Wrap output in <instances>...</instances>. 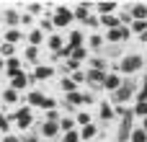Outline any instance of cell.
Masks as SVG:
<instances>
[{
	"label": "cell",
	"mask_w": 147,
	"mask_h": 142,
	"mask_svg": "<svg viewBox=\"0 0 147 142\" xmlns=\"http://www.w3.org/2000/svg\"><path fill=\"white\" fill-rule=\"evenodd\" d=\"M137 91H140V83H137L134 78H124L121 88L111 93V103H114V106H121V103H124V106H129V101L137 96Z\"/></svg>",
	"instance_id": "cell-1"
},
{
	"label": "cell",
	"mask_w": 147,
	"mask_h": 142,
	"mask_svg": "<svg viewBox=\"0 0 147 142\" xmlns=\"http://www.w3.org/2000/svg\"><path fill=\"white\" fill-rule=\"evenodd\" d=\"M119 72H121L124 78H132V75H137V72H145V57L137 54V52L124 54V57L119 60Z\"/></svg>",
	"instance_id": "cell-2"
},
{
	"label": "cell",
	"mask_w": 147,
	"mask_h": 142,
	"mask_svg": "<svg viewBox=\"0 0 147 142\" xmlns=\"http://www.w3.org/2000/svg\"><path fill=\"white\" fill-rule=\"evenodd\" d=\"M10 116V122L16 124V129L23 135V132H28V129H34V109L31 106H21V109H16L13 114H8Z\"/></svg>",
	"instance_id": "cell-3"
},
{
	"label": "cell",
	"mask_w": 147,
	"mask_h": 142,
	"mask_svg": "<svg viewBox=\"0 0 147 142\" xmlns=\"http://www.w3.org/2000/svg\"><path fill=\"white\" fill-rule=\"evenodd\" d=\"M52 21H54L57 31H62V28H67V26H72V23H75V13H72V8H70V5L57 3V5H54V10H52Z\"/></svg>",
	"instance_id": "cell-4"
},
{
	"label": "cell",
	"mask_w": 147,
	"mask_h": 142,
	"mask_svg": "<svg viewBox=\"0 0 147 142\" xmlns=\"http://www.w3.org/2000/svg\"><path fill=\"white\" fill-rule=\"evenodd\" d=\"M36 129H39V135H41V140H59L62 137V129H59V124H54V122H44V119H39L36 122Z\"/></svg>",
	"instance_id": "cell-5"
},
{
	"label": "cell",
	"mask_w": 147,
	"mask_h": 142,
	"mask_svg": "<svg viewBox=\"0 0 147 142\" xmlns=\"http://www.w3.org/2000/svg\"><path fill=\"white\" fill-rule=\"evenodd\" d=\"M21 16H23V10H18V8H5L3 13H0V23L3 26H8V28H21Z\"/></svg>",
	"instance_id": "cell-6"
},
{
	"label": "cell",
	"mask_w": 147,
	"mask_h": 142,
	"mask_svg": "<svg viewBox=\"0 0 147 142\" xmlns=\"http://www.w3.org/2000/svg\"><path fill=\"white\" fill-rule=\"evenodd\" d=\"M129 36H132L129 26H116L114 31H103V39H106V44H124Z\"/></svg>",
	"instance_id": "cell-7"
},
{
	"label": "cell",
	"mask_w": 147,
	"mask_h": 142,
	"mask_svg": "<svg viewBox=\"0 0 147 142\" xmlns=\"http://www.w3.org/2000/svg\"><path fill=\"white\" fill-rule=\"evenodd\" d=\"M109 72H101V70H88L85 67V85L90 91H103V80H106Z\"/></svg>",
	"instance_id": "cell-8"
},
{
	"label": "cell",
	"mask_w": 147,
	"mask_h": 142,
	"mask_svg": "<svg viewBox=\"0 0 147 142\" xmlns=\"http://www.w3.org/2000/svg\"><path fill=\"white\" fill-rule=\"evenodd\" d=\"M96 8V3H90V0H83V3H75V8H72V13H75V21H80L83 26H85V21L90 18V10Z\"/></svg>",
	"instance_id": "cell-9"
},
{
	"label": "cell",
	"mask_w": 147,
	"mask_h": 142,
	"mask_svg": "<svg viewBox=\"0 0 147 142\" xmlns=\"http://www.w3.org/2000/svg\"><path fill=\"white\" fill-rule=\"evenodd\" d=\"M26 62H23V57L18 54V57H13V60H5V75L13 80V78H18L21 72H26V67H23Z\"/></svg>",
	"instance_id": "cell-10"
},
{
	"label": "cell",
	"mask_w": 147,
	"mask_h": 142,
	"mask_svg": "<svg viewBox=\"0 0 147 142\" xmlns=\"http://www.w3.org/2000/svg\"><path fill=\"white\" fill-rule=\"evenodd\" d=\"M31 75H34V80H36V83H44V80H49V78H54V75H57V67H54V65H44V62H41V65H36V67L31 70Z\"/></svg>",
	"instance_id": "cell-11"
},
{
	"label": "cell",
	"mask_w": 147,
	"mask_h": 142,
	"mask_svg": "<svg viewBox=\"0 0 147 142\" xmlns=\"http://www.w3.org/2000/svg\"><path fill=\"white\" fill-rule=\"evenodd\" d=\"M21 57H23V62H26L31 70H34L36 65H41V49H39V47H28V44H26Z\"/></svg>",
	"instance_id": "cell-12"
},
{
	"label": "cell",
	"mask_w": 147,
	"mask_h": 142,
	"mask_svg": "<svg viewBox=\"0 0 147 142\" xmlns=\"http://www.w3.org/2000/svg\"><path fill=\"white\" fill-rule=\"evenodd\" d=\"M26 44H28V47H39V49H41V47L47 44V34H44V31L36 26V28L26 31Z\"/></svg>",
	"instance_id": "cell-13"
},
{
	"label": "cell",
	"mask_w": 147,
	"mask_h": 142,
	"mask_svg": "<svg viewBox=\"0 0 147 142\" xmlns=\"http://www.w3.org/2000/svg\"><path fill=\"white\" fill-rule=\"evenodd\" d=\"M31 85H36V80H34V75H31V72H21L18 78H13V80H10V88H13V91H18V93H21L23 88H31Z\"/></svg>",
	"instance_id": "cell-14"
},
{
	"label": "cell",
	"mask_w": 147,
	"mask_h": 142,
	"mask_svg": "<svg viewBox=\"0 0 147 142\" xmlns=\"http://www.w3.org/2000/svg\"><path fill=\"white\" fill-rule=\"evenodd\" d=\"M67 44V36H62V31H57V34H52V36H47V49L54 54V52H62V47Z\"/></svg>",
	"instance_id": "cell-15"
},
{
	"label": "cell",
	"mask_w": 147,
	"mask_h": 142,
	"mask_svg": "<svg viewBox=\"0 0 147 142\" xmlns=\"http://www.w3.org/2000/svg\"><path fill=\"white\" fill-rule=\"evenodd\" d=\"M98 119H101L103 124H109V122L116 119V111H114V103H111V101H101V103H98Z\"/></svg>",
	"instance_id": "cell-16"
},
{
	"label": "cell",
	"mask_w": 147,
	"mask_h": 142,
	"mask_svg": "<svg viewBox=\"0 0 147 142\" xmlns=\"http://www.w3.org/2000/svg\"><path fill=\"white\" fill-rule=\"evenodd\" d=\"M119 5L121 3H116V0H101V3H96V10H98V16H116Z\"/></svg>",
	"instance_id": "cell-17"
},
{
	"label": "cell",
	"mask_w": 147,
	"mask_h": 142,
	"mask_svg": "<svg viewBox=\"0 0 147 142\" xmlns=\"http://www.w3.org/2000/svg\"><path fill=\"white\" fill-rule=\"evenodd\" d=\"M88 49L96 52V54H103V49H106V39H103V34L93 31V34L88 36Z\"/></svg>",
	"instance_id": "cell-18"
},
{
	"label": "cell",
	"mask_w": 147,
	"mask_h": 142,
	"mask_svg": "<svg viewBox=\"0 0 147 142\" xmlns=\"http://www.w3.org/2000/svg\"><path fill=\"white\" fill-rule=\"evenodd\" d=\"M134 122H119V129H116V142H129L132 140V132H134Z\"/></svg>",
	"instance_id": "cell-19"
},
{
	"label": "cell",
	"mask_w": 147,
	"mask_h": 142,
	"mask_svg": "<svg viewBox=\"0 0 147 142\" xmlns=\"http://www.w3.org/2000/svg\"><path fill=\"white\" fill-rule=\"evenodd\" d=\"M3 41L18 47L21 41H26V34H23V28H5V31H3Z\"/></svg>",
	"instance_id": "cell-20"
},
{
	"label": "cell",
	"mask_w": 147,
	"mask_h": 142,
	"mask_svg": "<svg viewBox=\"0 0 147 142\" xmlns=\"http://www.w3.org/2000/svg\"><path fill=\"white\" fill-rule=\"evenodd\" d=\"M67 44H72V47H88V36L83 34V28H70L67 31Z\"/></svg>",
	"instance_id": "cell-21"
},
{
	"label": "cell",
	"mask_w": 147,
	"mask_h": 142,
	"mask_svg": "<svg viewBox=\"0 0 147 142\" xmlns=\"http://www.w3.org/2000/svg\"><path fill=\"white\" fill-rule=\"evenodd\" d=\"M88 70H101V72H109V67H111V62L103 57V54H93L90 60H88V65H85Z\"/></svg>",
	"instance_id": "cell-22"
},
{
	"label": "cell",
	"mask_w": 147,
	"mask_h": 142,
	"mask_svg": "<svg viewBox=\"0 0 147 142\" xmlns=\"http://www.w3.org/2000/svg\"><path fill=\"white\" fill-rule=\"evenodd\" d=\"M121 83H124V75H119V72H109V75H106V80H103V91L114 93V91H119V88H121Z\"/></svg>",
	"instance_id": "cell-23"
},
{
	"label": "cell",
	"mask_w": 147,
	"mask_h": 142,
	"mask_svg": "<svg viewBox=\"0 0 147 142\" xmlns=\"http://www.w3.org/2000/svg\"><path fill=\"white\" fill-rule=\"evenodd\" d=\"M44 93L39 91V88H31L28 93H26V106H31V109H41L44 106Z\"/></svg>",
	"instance_id": "cell-24"
},
{
	"label": "cell",
	"mask_w": 147,
	"mask_h": 142,
	"mask_svg": "<svg viewBox=\"0 0 147 142\" xmlns=\"http://www.w3.org/2000/svg\"><path fill=\"white\" fill-rule=\"evenodd\" d=\"M134 21H147V3H127Z\"/></svg>",
	"instance_id": "cell-25"
},
{
	"label": "cell",
	"mask_w": 147,
	"mask_h": 142,
	"mask_svg": "<svg viewBox=\"0 0 147 142\" xmlns=\"http://www.w3.org/2000/svg\"><path fill=\"white\" fill-rule=\"evenodd\" d=\"M0 101H3L5 106H16V103L21 101V93H18V91H13V88L8 85V88H3V91H0Z\"/></svg>",
	"instance_id": "cell-26"
},
{
	"label": "cell",
	"mask_w": 147,
	"mask_h": 142,
	"mask_svg": "<svg viewBox=\"0 0 147 142\" xmlns=\"http://www.w3.org/2000/svg\"><path fill=\"white\" fill-rule=\"evenodd\" d=\"M44 8H47V3H39V0H31V3H23V13H28V16H41L44 13Z\"/></svg>",
	"instance_id": "cell-27"
},
{
	"label": "cell",
	"mask_w": 147,
	"mask_h": 142,
	"mask_svg": "<svg viewBox=\"0 0 147 142\" xmlns=\"http://www.w3.org/2000/svg\"><path fill=\"white\" fill-rule=\"evenodd\" d=\"M47 36H52V34H57V26H54V21H52V16H41L39 18V23H36Z\"/></svg>",
	"instance_id": "cell-28"
},
{
	"label": "cell",
	"mask_w": 147,
	"mask_h": 142,
	"mask_svg": "<svg viewBox=\"0 0 147 142\" xmlns=\"http://www.w3.org/2000/svg\"><path fill=\"white\" fill-rule=\"evenodd\" d=\"M80 137H83V142H90V140H96V137H101L98 124H88V127H83V129H80Z\"/></svg>",
	"instance_id": "cell-29"
},
{
	"label": "cell",
	"mask_w": 147,
	"mask_h": 142,
	"mask_svg": "<svg viewBox=\"0 0 147 142\" xmlns=\"http://www.w3.org/2000/svg\"><path fill=\"white\" fill-rule=\"evenodd\" d=\"M103 57L106 60H121L124 54H121V44H106V49H103Z\"/></svg>",
	"instance_id": "cell-30"
},
{
	"label": "cell",
	"mask_w": 147,
	"mask_h": 142,
	"mask_svg": "<svg viewBox=\"0 0 147 142\" xmlns=\"http://www.w3.org/2000/svg\"><path fill=\"white\" fill-rule=\"evenodd\" d=\"M59 88H62V96H70L75 91H80V85L72 80V78H59Z\"/></svg>",
	"instance_id": "cell-31"
},
{
	"label": "cell",
	"mask_w": 147,
	"mask_h": 142,
	"mask_svg": "<svg viewBox=\"0 0 147 142\" xmlns=\"http://www.w3.org/2000/svg\"><path fill=\"white\" fill-rule=\"evenodd\" d=\"M101 26H103V31H114L116 26H121L119 13H116V16H101Z\"/></svg>",
	"instance_id": "cell-32"
},
{
	"label": "cell",
	"mask_w": 147,
	"mask_h": 142,
	"mask_svg": "<svg viewBox=\"0 0 147 142\" xmlns=\"http://www.w3.org/2000/svg\"><path fill=\"white\" fill-rule=\"evenodd\" d=\"M62 101L70 103L72 109H83V91H75V93H70V96H62Z\"/></svg>",
	"instance_id": "cell-33"
},
{
	"label": "cell",
	"mask_w": 147,
	"mask_h": 142,
	"mask_svg": "<svg viewBox=\"0 0 147 142\" xmlns=\"http://www.w3.org/2000/svg\"><path fill=\"white\" fill-rule=\"evenodd\" d=\"M0 57H3V60H13V57H18V47L3 41V47H0Z\"/></svg>",
	"instance_id": "cell-34"
},
{
	"label": "cell",
	"mask_w": 147,
	"mask_h": 142,
	"mask_svg": "<svg viewBox=\"0 0 147 142\" xmlns=\"http://www.w3.org/2000/svg\"><path fill=\"white\" fill-rule=\"evenodd\" d=\"M75 122H78V127L83 129V127H88V124H93V116H90V111H85V109H80V111L75 114Z\"/></svg>",
	"instance_id": "cell-35"
},
{
	"label": "cell",
	"mask_w": 147,
	"mask_h": 142,
	"mask_svg": "<svg viewBox=\"0 0 147 142\" xmlns=\"http://www.w3.org/2000/svg\"><path fill=\"white\" fill-rule=\"evenodd\" d=\"M59 129H62V135L65 132H72V129H78V122H75V116H62V122H59Z\"/></svg>",
	"instance_id": "cell-36"
},
{
	"label": "cell",
	"mask_w": 147,
	"mask_h": 142,
	"mask_svg": "<svg viewBox=\"0 0 147 142\" xmlns=\"http://www.w3.org/2000/svg\"><path fill=\"white\" fill-rule=\"evenodd\" d=\"M62 116H65V114H62V109H52V111H44V116H41V119H44V122H54V124H59V122H62Z\"/></svg>",
	"instance_id": "cell-37"
},
{
	"label": "cell",
	"mask_w": 147,
	"mask_h": 142,
	"mask_svg": "<svg viewBox=\"0 0 147 142\" xmlns=\"http://www.w3.org/2000/svg\"><path fill=\"white\" fill-rule=\"evenodd\" d=\"M10 129H13V122H10V116H8L5 111H0V132H3V135H10Z\"/></svg>",
	"instance_id": "cell-38"
},
{
	"label": "cell",
	"mask_w": 147,
	"mask_h": 142,
	"mask_svg": "<svg viewBox=\"0 0 147 142\" xmlns=\"http://www.w3.org/2000/svg\"><path fill=\"white\" fill-rule=\"evenodd\" d=\"M59 142H83V137H80V129H72V132H65V135L59 137Z\"/></svg>",
	"instance_id": "cell-39"
},
{
	"label": "cell",
	"mask_w": 147,
	"mask_h": 142,
	"mask_svg": "<svg viewBox=\"0 0 147 142\" xmlns=\"http://www.w3.org/2000/svg\"><path fill=\"white\" fill-rule=\"evenodd\" d=\"M21 140L23 142H41V135H39V129H28V132L21 135Z\"/></svg>",
	"instance_id": "cell-40"
},
{
	"label": "cell",
	"mask_w": 147,
	"mask_h": 142,
	"mask_svg": "<svg viewBox=\"0 0 147 142\" xmlns=\"http://www.w3.org/2000/svg\"><path fill=\"white\" fill-rule=\"evenodd\" d=\"M129 31H132V34H137V36H142V34L147 31V21H134V23L129 26Z\"/></svg>",
	"instance_id": "cell-41"
},
{
	"label": "cell",
	"mask_w": 147,
	"mask_h": 142,
	"mask_svg": "<svg viewBox=\"0 0 147 142\" xmlns=\"http://www.w3.org/2000/svg\"><path fill=\"white\" fill-rule=\"evenodd\" d=\"M129 142H147V132L142 127H134V132H132V140Z\"/></svg>",
	"instance_id": "cell-42"
},
{
	"label": "cell",
	"mask_w": 147,
	"mask_h": 142,
	"mask_svg": "<svg viewBox=\"0 0 147 142\" xmlns=\"http://www.w3.org/2000/svg\"><path fill=\"white\" fill-rule=\"evenodd\" d=\"M134 116H137L140 122L147 116V101H145V103H134Z\"/></svg>",
	"instance_id": "cell-43"
},
{
	"label": "cell",
	"mask_w": 147,
	"mask_h": 142,
	"mask_svg": "<svg viewBox=\"0 0 147 142\" xmlns=\"http://www.w3.org/2000/svg\"><path fill=\"white\" fill-rule=\"evenodd\" d=\"M96 103V93L93 91H83V106H93Z\"/></svg>",
	"instance_id": "cell-44"
},
{
	"label": "cell",
	"mask_w": 147,
	"mask_h": 142,
	"mask_svg": "<svg viewBox=\"0 0 147 142\" xmlns=\"http://www.w3.org/2000/svg\"><path fill=\"white\" fill-rule=\"evenodd\" d=\"M70 78H72L78 85H85V67H83V70H78V72H72Z\"/></svg>",
	"instance_id": "cell-45"
},
{
	"label": "cell",
	"mask_w": 147,
	"mask_h": 142,
	"mask_svg": "<svg viewBox=\"0 0 147 142\" xmlns=\"http://www.w3.org/2000/svg\"><path fill=\"white\" fill-rule=\"evenodd\" d=\"M21 26H28V31H31V28H36V26H34V16L23 13V16H21Z\"/></svg>",
	"instance_id": "cell-46"
},
{
	"label": "cell",
	"mask_w": 147,
	"mask_h": 142,
	"mask_svg": "<svg viewBox=\"0 0 147 142\" xmlns=\"http://www.w3.org/2000/svg\"><path fill=\"white\" fill-rule=\"evenodd\" d=\"M85 26H90V28H98V26H101V16H93V13H90V18L85 21Z\"/></svg>",
	"instance_id": "cell-47"
},
{
	"label": "cell",
	"mask_w": 147,
	"mask_h": 142,
	"mask_svg": "<svg viewBox=\"0 0 147 142\" xmlns=\"http://www.w3.org/2000/svg\"><path fill=\"white\" fill-rule=\"evenodd\" d=\"M0 142H23V140H21V135H13V132H10V135H3Z\"/></svg>",
	"instance_id": "cell-48"
},
{
	"label": "cell",
	"mask_w": 147,
	"mask_h": 142,
	"mask_svg": "<svg viewBox=\"0 0 147 142\" xmlns=\"http://www.w3.org/2000/svg\"><path fill=\"white\" fill-rule=\"evenodd\" d=\"M140 88H142V91H147V72L142 75V83H140Z\"/></svg>",
	"instance_id": "cell-49"
},
{
	"label": "cell",
	"mask_w": 147,
	"mask_h": 142,
	"mask_svg": "<svg viewBox=\"0 0 147 142\" xmlns=\"http://www.w3.org/2000/svg\"><path fill=\"white\" fill-rule=\"evenodd\" d=\"M0 72H5V60L0 57Z\"/></svg>",
	"instance_id": "cell-50"
},
{
	"label": "cell",
	"mask_w": 147,
	"mask_h": 142,
	"mask_svg": "<svg viewBox=\"0 0 147 142\" xmlns=\"http://www.w3.org/2000/svg\"><path fill=\"white\" fill-rule=\"evenodd\" d=\"M140 127H142V129H145V132H147V116H145V119H142V124H140Z\"/></svg>",
	"instance_id": "cell-51"
},
{
	"label": "cell",
	"mask_w": 147,
	"mask_h": 142,
	"mask_svg": "<svg viewBox=\"0 0 147 142\" xmlns=\"http://www.w3.org/2000/svg\"><path fill=\"white\" fill-rule=\"evenodd\" d=\"M140 39H142V44H147V31L142 34V36H140Z\"/></svg>",
	"instance_id": "cell-52"
},
{
	"label": "cell",
	"mask_w": 147,
	"mask_h": 142,
	"mask_svg": "<svg viewBox=\"0 0 147 142\" xmlns=\"http://www.w3.org/2000/svg\"><path fill=\"white\" fill-rule=\"evenodd\" d=\"M0 47H3V34H0Z\"/></svg>",
	"instance_id": "cell-53"
},
{
	"label": "cell",
	"mask_w": 147,
	"mask_h": 142,
	"mask_svg": "<svg viewBox=\"0 0 147 142\" xmlns=\"http://www.w3.org/2000/svg\"><path fill=\"white\" fill-rule=\"evenodd\" d=\"M41 142H54V140H41Z\"/></svg>",
	"instance_id": "cell-54"
}]
</instances>
